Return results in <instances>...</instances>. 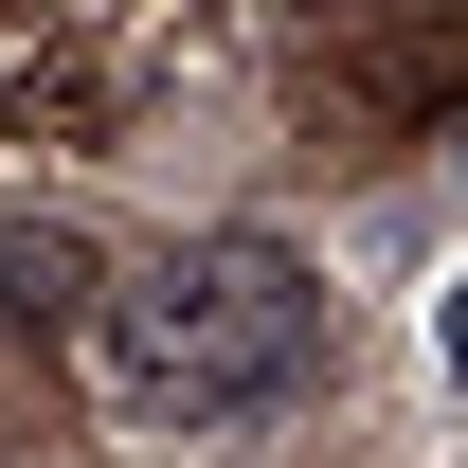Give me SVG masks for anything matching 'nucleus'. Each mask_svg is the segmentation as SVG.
I'll list each match as a JSON object with an SVG mask.
<instances>
[{"label": "nucleus", "mask_w": 468, "mask_h": 468, "mask_svg": "<svg viewBox=\"0 0 468 468\" xmlns=\"http://www.w3.org/2000/svg\"><path fill=\"white\" fill-rule=\"evenodd\" d=\"M109 378L180 432H234V414H289L324 378V271L289 234H163L109 289Z\"/></svg>", "instance_id": "obj_1"}, {"label": "nucleus", "mask_w": 468, "mask_h": 468, "mask_svg": "<svg viewBox=\"0 0 468 468\" xmlns=\"http://www.w3.org/2000/svg\"><path fill=\"white\" fill-rule=\"evenodd\" d=\"M0 324H37V343H72V324H90V252H72L55 217L0 234Z\"/></svg>", "instance_id": "obj_2"}, {"label": "nucleus", "mask_w": 468, "mask_h": 468, "mask_svg": "<svg viewBox=\"0 0 468 468\" xmlns=\"http://www.w3.org/2000/svg\"><path fill=\"white\" fill-rule=\"evenodd\" d=\"M432 360H451V397H468V271H451V306H432Z\"/></svg>", "instance_id": "obj_3"}, {"label": "nucleus", "mask_w": 468, "mask_h": 468, "mask_svg": "<svg viewBox=\"0 0 468 468\" xmlns=\"http://www.w3.org/2000/svg\"><path fill=\"white\" fill-rule=\"evenodd\" d=\"M451 180H468V126H451Z\"/></svg>", "instance_id": "obj_4"}]
</instances>
